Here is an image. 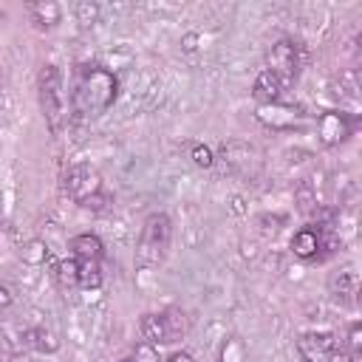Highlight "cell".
I'll use <instances>...</instances> for the list:
<instances>
[{"label":"cell","instance_id":"obj_1","mask_svg":"<svg viewBox=\"0 0 362 362\" xmlns=\"http://www.w3.org/2000/svg\"><path fill=\"white\" fill-rule=\"evenodd\" d=\"M116 90H119V82L110 71L99 68V65H90V68H82L76 74V82H74V90H71V107L76 116H102L113 99H116Z\"/></svg>","mask_w":362,"mask_h":362},{"label":"cell","instance_id":"obj_2","mask_svg":"<svg viewBox=\"0 0 362 362\" xmlns=\"http://www.w3.org/2000/svg\"><path fill=\"white\" fill-rule=\"evenodd\" d=\"M170 235H173V226H170V218L164 212H153L144 226H141V238H139V249H136V263L139 266H158L167 255V246H170Z\"/></svg>","mask_w":362,"mask_h":362},{"label":"cell","instance_id":"obj_3","mask_svg":"<svg viewBox=\"0 0 362 362\" xmlns=\"http://www.w3.org/2000/svg\"><path fill=\"white\" fill-rule=\"evenodd\" d=\"M297 351L305 362H354L348 348L334 334H325V331L303 334L297 339Z\"/></svg>","mask_w":362,"mask_h":362},{"label":"cell","instance_id":"obj_4","mask_svg":"<svg viewBox=\"0 0 362 362\" xmlns=\"http://www.w3.org/2000/svg\"><path fill=\"white\" fill-rule=\"evenodd\" d=\"M65 189L79 206H99V201H102V175L90 164H76L65 173Z\"/></svg>","mask_w":362,"mask_h":362},{"label":"cell","instance_id":"obj_5","mask_svg":"<svg viewBox=\"0 0 362 362\" xmlns=\"http://www.w3.org/2000/svg\"><path fill=\"white\" fill-rule=\"evenodd\" d=\"M184 314L178 311H164V314H144L141 320V337L150 345H167L181 339L184 334Z\"/></svg>","mask_w":362,"mask_h":362},{"label":"cell","instance_id":"obj_6","mask_svg":"<svg viewBox=\"0 0 362 362\" xmlns=\"http://www.w3.org/2000/svg\"><path fill=\"white\" fill-rule=\"evenodd\" d=\"M40 102H42L51 130L57 133L59 122H62V79H59L57 65H45L40 71Z\"/></svg>","mask_w":362,"mask_h":362},{"label":"cell","instance_id":"obj_7","mask_svg":"<svg viewBox=\"0 0 362 362\" xmlns=\"http://www.w3.org/2000/svg\"><path fill=\"white\" fill-rule=\"evenodd\" d=\"M269 71L283 82V88L297 79L300 57H297V45L291 40H280V42L272 45V51H269Z\"/></svg>","mask_w":362,"mask_h":362},{"label":"cell","instance_id":"obj_8","mask_svg":"<svg viewBox=\"0 0 362 362\" xmlns=\"http://www.w3.org/2000/svg\"><path fill=\"white\" fill-rule=\"evenodd\" d=\"M257 119H260L266 127H274V130H291V127H300V124H303L300 107L283 105V102L260 105V107H257Z\"/></svg>","mask_w":362,"mask_h":362},{"label":"cell","instance_id":"obj_9","mask_svg":"<svg viewBox=\"0 0 362 362\" xmlns=\"http://www.w3.org/2000/svg\"><path fill=\"white\" fill-rule=\"evenodd\" d=\"M317 133H320V141L325 147H337L351 136V116L345 110H325L320 116Z\"/></svg>","mask_w":362,"mask_h":362},{"label":"cell","instance_id":"obj_10","mask_svg":"<svg viewBox=\"0 0 362 362\" xmlns=\"http://www.w3.org/2000/svg\"><path fill=\"white\" fill-rule=\"evenodd\" d=\"M320 249H322V235H320L317 226H303L300 232H294V238H291V252H294L297 257L311 260V257L320 255Z\"/></svg>","mask_w":362,"mask_h":362},{"label":"cell","instance_id":"obj_11","mask_svg":"<svg viewBox=\"0 0 362 362\" xmlns=\"http://www.w3.org/2000/svg\"><path fill=\"white\" fill-rule=\"evenodd\" d=\"M328 288H331L334 300H339V303H351L354 294H356V288H359V277H356V272H354L351 266H345V269H339V272L331 274Z\"/></svg>","mask_w":362,"mask_h":362},{"label":"cell","instance_id":"obj_12","mask_svg":"<svg viewBox=\"0 0 362 362\" xmlns=\"http://www.w3.org/2000/svg\"><path fill=\"white\" fill-rule=\"evenodd\" d=\"M255 99L260 102V105H269V102H280V93H283V82L269 71V68H263L260 74H257V79H255Z\"/></svg>","mask_w":362,"mask_h":362},{"label":"cell","instance_id":"obj_13","mask_svg":"<svg viewBox=\"0 0 362 362\" xmlns=\"http://www.w3.org/2000/svg\"><path fill=\"white\" fill-rule=\"evenodd\" d=\"M71 252L76 255V260H96L99 263V257L105 255V246L96 235H76V238H71Z\"/></svg>","mask_w":362,"mask_h":362},{"label":"cell","instance_id":"obj_14","mask_svg":"<svg viewBox=\"0 0 362 362\" xmlns=\"http://www.w3.org/2000/svg\"><path fill=\"white\" fill-rule=\"evenodd\" d=\"M102 272L96 260H76V288H99Z\"/></svg>","mask_w":362,"mask_h":362},{"label":"cell","instance_id":"obj_15","mask_svg":"<svg viewBox=\"0 0 362 362\" xmlns=\"http://www.w3.org/2000/svg\"><path fill=\"white\" fill-rule=\"evenodd\" d=\"M28 11H31V17H34V23H40V25H57L59 23V6L57 3H51V0H42V3H31L28 6Z\"/></svg>","mask_w":362,"mask_h":362},{"label":"cell","instance_id":"obj_16","mask_svg":"<svg viewBox=\"0 0 362 362\" xmlns=\"http://www.w3.org/2000/svg\"><path fill=\"white\" fill-rule=\"evenodd\" d=\"M25 345L40 348V351H54L57 348V339H54V334L42 331V328H31V331H25Z\"/></svg>","mask_w":362,"mask_h":362},{"label":"cell","instance_id":"obj_17","mask_svg":"<svg viewBox=\"0 0 362 362\" xmlns=\"http://www.w3.org/2000/svg\"><path fill=\"white\" fill-rule=\"evenodd\" d=\"M76 20H79L82 25L96 23V20H99V6H96V3H88V0L76 3Z\"/></svg>","mask_w":362,"mask_h":362},{"label":"cell","instance_id":"obj_18","mask_svg":"<svg viewBox=\"0 0 362 362\" xmlns=\"http://www.w3.org/2000/svg\"><path fill=\"white\" fill-rule=\"evenodd\" d=\"M57 277H59L62 286L76 288V260H62V263L57 266Z\"/></svg>","mask_w":362,"mask_h":362},{"label":"cell","instance_id":"obj_19","mask_svg":"<svg viewBox=\"0 0 362 362\" xmlns=\"http://www.w3.org/2000/svg\"><path fill=\"white\" fill-rule=\"evenodd\" d=\"M359 351H362V328H359V322H354L348 331V354L356 356Z\"/></svg>","mask_w":362,"mask_h":362},{"label":"cell","instance_id":"obj_20","mask_svg":"<svg viewBox=\"0 0 362 362\" xmlns=\"http://www.w3.org/2000/svg\"><path fill=\"white\" fill-rule=\"evenodd\" d=\"M192 161H195L198 167H209V164H212V150L204 147V144H195V147H192Z\"/></svg>","mask_w":362,"mask_h":362},{"label":"cell","instance_id":"obj_21","mask_svg":"<svg viewBox=\"0 0 362 362\" xmlns=\"http://www.w3.org/2000/svg\"><path fill=\"white\" fill-rule=\"evenodd\" d=\"M133 362H158V354H156V348L150 342H141L136 348V359Z\"/></svg>","mask_w":362,"mask_h":362},{"label":"cell","instance_id":"obj_22","mask_svg":"<svg viewBox=\"0 0 362 362\" xmlns=\"http://www.w3.org/2000/svg\"><path fill=\"white\" fill-rule=\"evenodd\" d=\"M8 305H11V291H8V286L0 283V308H8Z\"/></svg>","mask_w":362,"mask_h":362},{"label":"cell","instance_id":"obj_23","mask_svg":"<svg viewBox=\"0 0 362 362\" xmlns=\"http://www.w3.org/2000/svg\"><path fill=\"white\" fill-rule=\"evenodd\" d=\"M167 362H195V359H192L189 354H184V351H181V354H173Z\"/></svg>","mask_w":362,"mask_h":362},{"label":"cell","instance_id":"obj_24","mask_svg":"<svg viewBox=\"0 0 362 362\" xmlns=\"http://www.w3.org/2000/svg\"><path fill=\"white\" fill-rule=\"evenodd\" d=\"M122 362H133V359H122Z\"/></svg>","mask_w":362,"mask_h":362}]
</instances>
